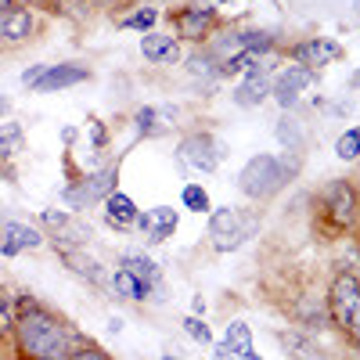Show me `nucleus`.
<instances>
[{
    "label": "nucleus",
    "instance_id": "1",
    "mask_svg": "<svg viewBox=\"0 0 360 360\" xmlns=\"http://www.w3.org/2000/svg\"><path fill=\"white\" fill-rule=\"evenodd\" d=\"M15 342L18 353L29 360H69L72 356V332L69 324L40 307L33 295H22L15 303Z\"/></svg>",
    "mask_w": 360,
    "mask_h": 360
},
{
    "label": "nucleus",
    "instance_id": "2",
    "mask_svg": "<svg viewBox=\"0 0 360 360\" xmlns=\"http://www.w3.org/2000/svg\"><path fill=\"white\" fill-rule=\"evenodd\" d=\"M259 227V217L249 213V209H217L213 217H209V238H213V249L217 252H234L242 249L249 238L256 234Z\"/></svg>",
    "mask_w": 360,
    "mask_h": 360
},
{
    "label": "nucleus",
    "instance_id": "3",
    "mask_svg": "<svg viewBox=\"0 0 360 360\" xmlns=\"http://www.w3.org/2000/svg\"><path fill=\"white\" fill-rule=\"evenodd\" d=\"M328 310H332V321L360 346V281L353 274H339L332 281V292H328Z\"/></svg>",
    "mask_w": 360,
    "mask_h": 360
},
{
    "label": "nucleus",
    "instance_id": "4",
    "mask_svg": "<svg viewBox=\"0 0 360 360\" xmlns=\"http://www.w3.org/2000/svg\"><path fill=\"white\" fill-rule=\"evenodd\" d=\"M242 191L249 198H270L281 184H285V162L278 155H256L249 159V166L242 169Z\"/></svg>",
    "mask_w": 360,
    "mask_h": 360
},
{
    "label": "nucleus",
    "instance_id": "5",
    "mask_svg": "<svg viewBox=\"0 0 360 360\" xmlns=\"http://www.w3.org/2000/svg\"><path fill=\"white\" fill-rule=\"evenodd\" d=\"M112 191H115V166H105V169H98V173L83 176L79 184H72V188L65 191V202H69L72 209H83V205H90V202H105Z\"/></svg>",
    "mask_w": 360,
    "mask_h": 360
},
{
    "label": "nucleus",
    "instance_id": "6",
    "mask_svg": "<svg viewBox=\"0 0 360 360\" xmlns=\"http://www.w3.org/2000/svg\"><path fill=\"white\" fill-rule=\"evenodd\" d=\"M180 159H184L191 169L213 173V169L220 166L224 152H220V144H217L213 137H209V134H191V137L180 141Z\"/></svg>",
    "mask_w": 360,
    "mask_h": 360
},
{
    "label": "nucleus",
    "instance_id": "7",
    "mask_svg": "<svg viewBox=\"0 0 360 360\" xmlns=\"http://www.w3.org/2000/svg\"><path fill=\"white\" fill-rule=\"evenodd\" d=\"M40 220L47 224V227H54V242H58V249H72V245H86V238H90V227L86 224H79L72 213H62V209H44L40 213Z\"/></svg>",
    "mask_w": 360,
    "mask_h": 360
},
{
    "label": "nucleus",
    "instance_id": "8",
    "mask_svg": "<svg viewBox=\"0 0 360 360\" xmlns=\"http://www.w3.org/2000/svg\"><path fill=\"white\" fill-rule=\"evenodd\" d=\"M314 83V69H307V65H288L278 79H274V98H278V105L281 108H292L295 101H299V94Z\"/></svg>",
    "mask_w": 360,
    "mask_h": 360
},
{
    "label": "nucleus",
    "instance_id": "9",
    "mask_svg": "<svg viewBox=\"0 0 360 360\" xmlns=\"http://www.w3.org/2000/svg\"><path fill=\"white\" fill-rule=\"evenodd\" d=\"M324 209H328V224L332 227H346L353 224V213H356V198H353V188L349 184H332L324 191Z\"/></svg>",
    "mask_w": 360,
    "mask_h": 360
},
{
    "label": "nucleus",
    "instance_id": "10",
    "mask_svg": "<svg viewBox=\"0 0 360 360\" xmlns=\"http://www.w3.org/2000/svg\"><path fill=\"white\" fill-rule=\"evenodd\" d=\"M137 227H141V234L148 238V242H166V238L176 231V209H169V205L148 209V213L137 217Z\"/></svg>",
    "mask_w": 360,
    "mask_h": 360
},
{
    "label": "nucleus",
    "instance_id": "11",
    "mask_svg": "<svg viewBox=\"0 0 360 360\" xmlns=\"http://www.w3.org/2000/svg\"><path fill=\"white\" fill-rule=\"evenodd\" d=\"M83 79H90V72H86L83 65H47L44 76L33 83V90H37V94H54V90L76 86V83H83Z\"/></svg>",
    "mask_w": 360,
    "mask_h": 360
},
{
    "label": "nucleus",
    "instance_id": "12",
    "mask_svg": "<svg viewBox=\"0 0 360 360\" xmlns=\"http://www.w3.org/2000/svg\"><path fill=\"white\" fill-rule=\"evenodd\" d=\"M339 54H342V47H339L335 40H321V37H314V40H303V44H295V47H292V58H295L299 65H307V69L335 62Z\"/></svg>",
    "mask_w": 360,
    "mask_h": 360
},
{
    "label": "nucleus",
    "instance_id": "13",
    "mask_svg": "<svg viewBox=\"0 0 360 360\" xmlns=\"http://www.w3.org/2000/svg\"><path fill=\"white\" fill-rule=\"evenodd\" d=\"M44 245V234L37 227H25V224H4L0 227V252L4 256H18L25 249H37Z\"/></svg>",
    "mask_w": 360,
    "mask_h": 360
},
{
    "label": "nucleus",
    "instance_id": "14",
    "mask_svg": "<svg viewBox=\"0 0 360 360\" xmlns=\"http://www.w3.org/2000/svg\"><path fill=\"white\" fill-rule=\"evenodd\" d=\"M33 33V15L25 8H8L0 15V44H22Z\"/></svg>",
    "mask_w": 360,
    "mask_h": 360
},
{
    "label": "nucleus",
    "instance_id": "15",
    "mask_svg": "<svg viewBox=\"0 0 360 360\" xmlns=\"http://www.w3.org/2000/svg\"><path fill=\"white\" fill-rule=\"evenodd\" d=\"M141 54L155 65H169V62L180 58V44L173 37H166V33H144L141 37Z\"/></svg>",
    "mask_w": 360,
    "mask_h": 360
},
{
    "label": "nucleus",
    "instance_id": "16",
    "mask_svg": "<svg viewBox=\"0 0 360 360\" xmlns=\"http://www.w3.org/2000/svg\"><path fill=\"white\" fill-rule=\"evenodd\" d=\"M137 205H134V198L130 195H123V191H112L108 198H105V220L112 224V227H119V231H127V227H134L137 224Z\"/></svg>",
    "mask_w": 360,
    "mask_h": 360
},
{
    "label": "nucleus",
    "instance_id": "17",
    "mask_svg": "<svg viewBox=\"0 0 360 360\" xmlns=\"http://www.w3.org/2000/svg\"><path fill=\"white\" fill-rule=\"evenodd\" d=\"M217 11L213 8H184V11H176V29H180V37H188V40H202L205 37V29L213 25Z\"/></svg>",
    "mask_w": 360,
    "mask_h": 360
},
{
    "label": "nucleus",
    "instance_id": "18",
    "mask_svg": "<svg viewBox=\"0 0 360 360\" xmlns=\"http://www.w3.org/2000/svg\"><path fill=\"white\" fill-rule=\"evenodd\" d=\"M266 86H270V79H266V72L263 69H249L245 72V79H242V86L234 90V101L242 105V108H252V105H259L263 98H266Z\"/></svg>",
    "mask_w": 360,
    "mask_h": 360
},
{
    "label": "nucleus",
    "instance_id": "19",
    "mask_svg": "<svg viewBox=\"0 0 360 360\" xmlns=\"http://www.w3.org/2000/svg\"><path fill=\"white\" fill-rule=\"evenodd\" d=\"M119 266H127L130 274H137V278L148 285V292H159V288H162V274H159V266H155L152 259H148V256H141V252H127Z\"/></svg>",
    "mask_w": 360,
    "mask_h": 360
},
{
    "label": "nucleus",
    "instance_id": "20",
    "mask_svg": "<svg viewBox=\"0 0 360 360\" xmlns=\"http://www.w3.org/2000/svg\"><path fill=\"white\" fill-rule=\"evenodd\" d=\"M62 259L69 263L72 274H79V278H86V281H94V285H105V270H101L98 259H90V256H83V252H76V249H62Z\"/></svg>",
    "mask_w": 360,
    "mask_h": 360
},
{
    "label": "nucleus",
    "instance_id": "21",
    "mask_svg": "<svg viewBox=\"0 0 360 360\" xmlns=\"http://www.w3.org/2000/svg\"><path fill=\"white\" fill-rule=\"evenodd\" d=\"M224 342L231 346L234 356H242V360H259V353L252 349V332H249V324H242V321L227 324V339H224Z\"/></svg>",
    "mask_w": 360,
    "mask_h": 360
},
{
    "label": "nucleus",
    "instance_id": "22",
    "mask_svg": "<svg viewBox=\"0 0 360 360\" xmlns=\"http://www.w3.org/2000/svg\"><path fill=\"white\" fill-rule=\"evenodd\" d=\"M112 288L123 295V299H134V303H141V299L148 295V285H144L137 274H130L127 266H119L115 274H112Z\"/></svg>",
    "mask_w": 360,
    "mask_h": 360
},
{
    "label": "nucleus",
    "instance_id": "23",
    "mask_svg": "<svg viewBox=\"0 0 360 360\" xmlns=\"http://www.w3.org/2000/svg\"><path fill=\"white\" fill-rule=\"evenodd\" d=\"M22 148V127L18 123H4L0 127V159H11Z\"/></svg>",
    "mask_w": 360,
    "mask_h": 360
},
{
    "label": "nucleus",
    "instance_id": "24",
    "mask_svg": "<svg viewBox=\"0 0 360 360\" xmlns=\"http://www.w3.org/2000/svg\"><path fill=\"white\" fill-rule=\"evenodd\" d=\"M155 18H159V11H155V8H141V11L127 15V18L119 22V25H123V29H141V33H152Z\"/></svg>",
    "mask_w": 360,
    "mask_h": 360
},
{
    "label": "nucleus",
    "instance_id": "25",
    "mask_svg": "<svg viewBox=\"0 0 360 360\" xmlns=\"http://www.w3.org/2000/svg\"><path fill=\"white\" fill-rule=\"evenodd\" d=\"M180 198H184V209H191V213H209V195L202 184H188Z\"/></svg>",
    "mask_w": 360,
    "mask_h": 360
},
{
    "label": "nucleus",
    "instance_id": "26",
    "mask_svg": "<svg viewBox=\"0 0 360 360\" xmlns=\"http://www.w3.org/2000/svg\"><path fill=\"white\" fill-rule=\"evenodd\" d=\"M335 155H339V159H356V155H360V130H356V127L346 130V134L335 141Z\"/></svg>",
    "mask_w": 360,
    "mask_h": 360
},
{
    "label": "nucleus",
    "instance_id": "27",
    "mask_svg": "<svg viewBox=\"0 0 360 360\" xmlns=\"http://www.w3.org/2000/svg\"><path fill=\"white\" fill-rule=\"evenodd\" d=\"M238 47H245V51H252V54H263V51H270L274 47V40H270V33H242L238 37Z\"/></svg>",
    "mask_w": 360,
    "mask_h": 360
},
{
    "label": "nucleus",
    "instance_id": "28",
    "mask_svg": "<svg viewBox=\"0 0 360 360\" xmlns=\"http://www.w3.org/2000/svg\"><path fill=\"white\" fill-rule=\"evenodd\" d=\"M137 130L141 134H159V112L155 108H141L137 112Z\"/></svg>",
    "mask_w": 360,
    "mask_h": 360
},
{
    "label": "nucleus",
    "instance_id": "29",
    "mask_svg": "<svg viewBox=\"0 0 360 360\" xmlns=\"http://www.w3.org/2000/svg\"><path fill=\"white\" fill-rule=\"evenodd\" d=\"M184 328H188V335H191V339H198V342H205V346L213 342V332H209V324H202L198 317H188Z\"/></svg>",
    "mask_w": 360,
    "mask_h": 360
},
{
    "label": "nucleus",
    "instance_id": "30",
    "mask_svg": "<svg viewBox=\"0 0 360 360\" xmlns=\"http://www.w3.org/2000/svg\"><path fill=\"white\" fill-rule=\"evenodd\" d=\"M278 137L292 148H299V130H295V119H281V127H278Z\"/></svg>",
    "mask_w": 360,
    "mask_h": 360
},
{
    "label": "nucleus",
    "instance_id": "31",
    "mask_svg": "<svg viewBox=\"0 0 360 360\" xmlns=\"http://www.w3.org/2000/svg\"><path fill=\"white\" fill-rule=\"evenodd\" d=\"M69 360H112L108 353H101L98 346H79V349H72V356Z\"/></svg>",
    "mask_w": 360,
    "mask_h": 360
},
{
    "label": "nucleus",
    "instance_id": "32",
    "mask_svg": "<svg viewBox=\"0 0 360 360\" xmlns=\"http://www.w3.org/2000/svg\"><path fill=\"white\" fill-rule=\"evenodd\" d=\"M44 69H47V65H33V69H25V72H22V83H25V86H33V83L44 76Z\"/></svg>",
    "mask_w": 360,
    "mask_h": 360
},
{
    "label": "nucleus",
    "instance_id": "33",
    "mask_svg": "<svg viewBox=\"0 0 360 360\" xmlns=\"http://www.w3.org/2000/svg\"><path fill=\"white\" fill-rule=\"evenodd\" d=\"M213 356H217V360H234V353H231V346H227V342H220V346L213 349Z\"/></svg>",
    "mask_w": 360,
    "mask_h": 360
},
{
    "label": "nucleus",
    "instance_id": "34",
    "mask_svg": "<svg viewBox=\"0 0 360 360\" xmlns=\"http://www.w3.org/2000/svg\"><path fill=\"white\" fill-rule=\"evenodd\" d=\"M90 134H94V144H105V127L101 123H90Z\"/></svg>",
    "mask_w": 360,
    "mask_h": 360
},
{
    "label": "nucleus",
    "instance_id": "35",
    "mask_svg": "<svg viewBox=\"0 0 360 360\" xmlns=\"http://www.w3.org/2000/svg\"><path fill=\"white\" fill-rule=\"evenodd\" d=\"M191 310H195V314H205V303H202V295H195V299H191Z\"/></svg>",
    "mask_w": 360,
    "mask_h": 360
},
{
    "label": "nucleus",
    "instance_id": "36",
    "mask_svg": "<svg viewBox=\"0 0 360 360\" xmlns=\"http://www.w3.org/2000/svg\"><path fill=\"white\" fill-rule=\"evenodd\" d=\"M8 8H15V0H0V15H4Z\"/></svg>",
    "mask_w": 360,
    "mask_h": 360
},
{
    "label": "nucleus",
    "instance_id": "37",
    "mask_svg": "<svg viewBox=\"0 0 360 360\" xmlns=\"http://www.w3.org/2000/svg\"><path fill=\"white\" fill-rule=\"evenodd\" d=\"M353 86H360V69H356V72H353Z\"/></svg>",
    "mask_w": 360,
    "mask_h": 360
},
{
    "label": "nucleus",
    "instance_id": "38",
    "mask_svg": "<svg viewBox=\"0 0 360 360\" xmlns=\"http://www.w3.org/2000/svg\"><path fill=\"white\" fill-rule=\"evenodd\" d=\"M4 108H8V101H4V98H0V112H4Z\"/></svg>",
    "mask_w": 360,
    "mask_h": 360
},
{
    "label": "nucleus",
    "instance_id": "39",
    "mask_svg": "<svg viewBox=\"0 0 360 360\" xmlns=\"http://www.w3.org/2000/svg\"><path fill=\"white\" fill-rule=\"evenodd\" d=\"M22 4H37V0H22Z\"/></svg>",
    "mask_w": 360,
    "mask_h": 360
},
{
    "label": "nucleus",
    "instance_id": "40",
    "mask_svg": "<svg viewBox=\"0 0 360 360\" xmlns=\"http://www.w3.org/2000/svg\"><path fill=\"white\" fill-rule=\"evenodd\" d=\"M162 360H173V356H162Z\"/></svg>",
    "mask_w": 360,
    "mask_h": 360
}]
</instances>
